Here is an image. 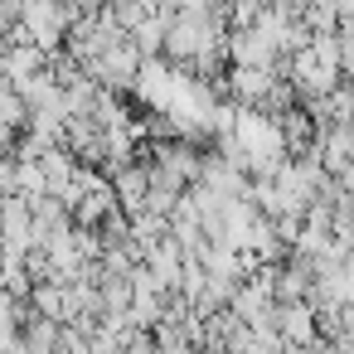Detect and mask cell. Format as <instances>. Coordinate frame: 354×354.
Returning <instances> with one entry per match:
<instances>
[{
  "mask_svg": "<svg viewBox=\"0 0 354 354\" xmlns=\"http://www.w3.org/2000/svg\"><path fill=\"white\" fill-rule=\"evenodd\" d=\"M175 78H180V64H165L160 54H151V59L136 64L131 88H136V97H141L151 112H165V102H170V93H175Z\"/></svg>",
  "mask_w": 354,
  "mask_h": 354,
  "instance_id": "6da1fadb",
  "label": "cell"
},
{
  "mask_svg": "<svg viewBox=\"0 0 354 354\" xmlns=\"http://www.w3.org/2000/svg\"><path fill=\"white\" fill-rule=\"evenodd\" d=\"M277 335H281V344H296V349H306L310 339H320L315 306L310 301H277Z\"/></svg>",
  "mask_w": 354,
  "mask_h": 354,
  "instance_id": "7a4b0ae2",
  "label": "cell"
},
{
  "mask_svg": "<svg viewBox=\"0 0 354 354\" xmlns=\"http://www.w3.org/2000/svg\"><path fill=\"white\" fill-rule=\"evenodd\" d=\"M223 54L233 59V68H272V73H277V59H281L252 25H248V30H233V39L223 44Z\"/></svg>",
  "mask_w": 354,
  "mask_h": 354,
  "instance_id": "3957f363",
  "label": "cell"
},
{
  "mask_svg": "<svg viewBox=\"0 0 354 354\" xmlns=\"http://www.w3.org/2000/svg\"><path fill=\"white\" fill-rule=\"evenodd\" d=\"M199 185H209L218 199H233V194L248 189V170L223 160V156H209V160H199Z\"/></svg>",
  "mask_w": 354,
  "mask_h": 354,
  "instance_id": "277c9868",
  "label": "cell"
},
{
  "mask_svg": "<svg viewBox=\"0 0 354 354\" xmlns=\"http://www.w3.org/2000/svg\"><path fill=\"white\" fill-rule=\"evenodd\" d=\"M272 83H277L272 68H233L228 73V88H233V102L238 107H262L267 93H272Z\"/></svg>",
  "mask_w": 354,
  "mask_h": 354,
  "instance_id": "5b68a950",
  "label": "cell"
},
{
  "mask_svg": "<svg viewBox=\"0 0 354 354\" xmlns=\"http://www.w3.org/2000/svg\"><path fill=\"white\" fill-rule=\"evenodd\" d=\"M146 185H151V175H146V165H136V160H127V165H117V170H112V194H117V204H122L127 214H136V209H141Z\"/></svg>",
  "mask_w": 354,
  "mask_h": 354,
  "instance_id": "8992f818",
  "label": "cell"
},
{
  "mask_svg": "<svg viewBox=\"0 0 354 354\" xmlns=\"http://www.w3.org/2000/svg\"><path fill=\"white\" fill-rule=\"evenodd\" d=\"M30 122V107L20 102V93L10 83H0V131H20Z\"/></svg>",
  "mask_w": 354,
  "mask_h": 354,
  "instance_id": "52a82bcc",
  "label": "cell"
},
{
  "mask_svg": "<svg viewBox=\"0 0 354 354\" xmlns=\"http://www.w3.org/2000/svg\"><path fill=\"white\" fill-rule=\"evenodd\" d=\"M10 185H15V156L0 151V194H10Z\"/></svg>",
  "mask_w": 354,
  "mask_h": 354,
  "instance_id": "ba28073f",
  "label": "cell"
},
{
  "mask_svg": "<svg viewBox=\"0 0 354 354\" xmlns=\"http://www.w3.org/2000/svg\"><path fill=\"white\" fill-rule=\"evenodd\" d=\"M102 354H127V344H117V349H102Z\"/></svg>",
  "mask_w": 354,
  "mask_h": 354,
  "instance_id": "9c48e42d",
  "label": "cell"
},
{
  "mask_svg": "<svg viewBox=\"0 0 354 354\" xmlns=\"http://www.w3.org/2000/svg\"><path fill=\"white\" fill-rule=\"evenodd\" d=\"M6 354H20V349H6Z\"/></svg>",
  "mask_w": 354,
  "mask_h": 354,
  "instance_id": "30bf717a",
  "label": "cell"
}]
</instances>
